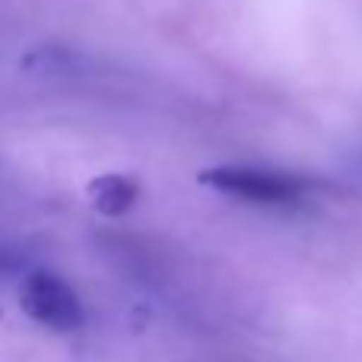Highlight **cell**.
Returning a JSON list of instances; mask_svg holds the SVG:
<instances>
[{
  "mask_svg": "<svg viewBox=\"0 0 362 362\" xmlns=\"http://www.w3.org/2000/svg\"><path fill=\"white\" fill-rule=\"evenodd\" d=\"M197 181L223 197L257 206H302L312 197V185L302 175L261 165H210Z\"/></svg>",
  "mask_w": 362,
  "mask_h": 362,
  "instance_id": "cell-1",
  "label": "cell"
},
{
  "mask_svg": "<svg viewBox=\"0 0 362 362\" xmlns=\"http://www.w3.org/2000/svg\"><path fill=\"white\" fill-rule=\"evenodd\" d=\"M19 305L35 325L48 327V331L67 334L86 325V308H83L80 296L74 293V286L45 267H32L23 274Z\"/></svg>",
  "mask_w": 362,
  "mask_h": 362,
  "instance_id": "cell-2",
  "label": "cell"
},
{
  "mask_svg": "<svg viewBox=\"0 0 362 362\" xmlns=\"http://www.w3.org/2000/svg\"><path fill=\"white\" fill-rule=\"evenodd\" d=\"M140 185L137 178L121 175V172H108V175H99L86 185V200L95 213L102 216H124L134 204H137Z\"/></svg>",
  "mask_w": 362,
  "mask_h": 362,
  "instance_id": "cell-3",
  "label": "cell"
},
{
  "mask_svg": "<svg viewBox=\"0 0 362 362\" xmlns=\"http://www.w3.org/2000/svg\"><path fill=\"white\" fill-rule=\"evenodd\" d=\"M0 274H25V257L10 245H0Z\"/></svg>",
  "mask_w": 362,
  "mask_h": 362,
  "instance_id": "cell-4",
  "label": "cell"
}]
</instances>
